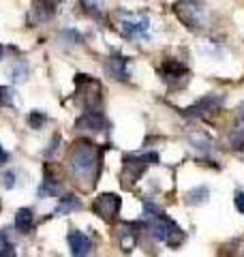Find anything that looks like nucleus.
<instances>
[{
    "instance_id": "nucleus-25",
    "label": "nucleus",
    "mask_w": 244,
    "mask_h": 257,
    "mask_svg": "<svg viewBox=\"0 0 244 257\" xmlns=\"http://www.w3.org/2000/svg\"><path fill=\"white\" fill-rule=\"evenodd\" d=\"M58 144H60V135H56V138L52 140V146H50V150H47V152H45V155H47V157H52V155H54V152H56V150H58Z\"/></svg>"
},
{
    "instance_id": "nucleus-10",
    "label": "nucleus",
    "mask_w": 244,
    "mask_h": 257,
    "mask_svg": "<svg viewBox=\"0 0 244 257\" xmlns=\"http://www.w3.org/2000/svg\"><path fill=\"white\" fill-rule=\"evenodd\" d=\"M105 73L116 82H129V58L120 54H113L111 58L105 62Z\"/></svg>"
},
{
    "instance_id": "nucleus-18",
    "label": "nucleus",
    "mask_w": 244,
    "mask_h": 257,
    "mask_svg": "<svg viewBox=\"0 0 244 257\" xmlns=\"http://www.w3.org/2000/svg\"><path fill=\"white\" fill-rule=\"evenodd\" d=\"M208 197H210V189L208 187H197L186 195V202L193 204V206H199V204H206Z\"/></svg>"
},
{
    "instance_id": "nucleus-19",
    "label": "nucleus",
    "mask_w": 244,
    "mask_h": 257,
    "mask_svg": "<svg viewBox=\"0 0 244 257\" xmlns=\"http://www.w3.org/2000/svg\"><path fill=\"white\" fill-rule=\"evenodd\" d=\"M9 255H15V244L9 238V234L5 229H0V257H9Z\"/></svg>"
},
{
    "instance_id": "nucleus-11",
    "label": "nucleus",
    "mask_w": 244,
    "mask_h": 257,
    "mask_svg": "<svg viewBox=\"0 0 244 257\" xmlns=\"http://www.w3.org/2000/svg\"><path fill=\"white\" fill-rule=\"evenodd\" d=\"M56 15V5L52 0H35L30 9V22L32 24H43L50 22Z\"/></svg>"
},
{
    "instance_id": "nucleus-7",
    "label": "nucleus",
    "mask_w": 244,
    "mask_h": 257,
    "mask_svg": "<svg viewBox=\"0 0 244 257\" xmlns=\"http://www.w3.org/2000/svg\"><path fill=\"white\" fill-rule=\"evenodd\" d=\"M161 77L169 88H182L189 84V71L176 60H165L161 67Z\"/></svg>"
},
{
    "instance_id": "nucleus-22",
    "label": "nucleus",
    "mask_w": 244,
    "mask_h": 257,
    "mask_svg": "<svg viewBox=\"0 0 244 257\" xmlns=\"http://www.w3.org/2000/svg\"><path fill=\"white\" fill-rule=\"evenodd\" d=\"M15 103V92L9 86H0V107H11Z\"/></svg>"
},
{
    "instance_id": "nucleus-20",
    "label": "nucleus",
    "mask_w": 244,
    "mask_h": 257,
    "mask_svg": "<svg viewBox=\"0 0 244 257\" xmlns=\"http://www.w3.org/2000/svg\"><path fill=\"white\" fill-rule=\"evenodd\" d=\"M28 73H30V67H28V62L20 60V62L15 64V67H13V71H11V75H13V82H15V84H22V82H26Z\"/></svg>"
},
{
    "instance_id": "nucleus-26",
    "label": "nucleus",
    "mask_w": 244,
    "mask_h": 257,
    "mask_svg": "<svg viewBox=\"0 0 244 257\" xmlns=\"http://www.w3.org/2000/svg\"><path fill=\"white\" fill-rule=\"evenodd\" d=\"M9 159H11V155L7 152L3 146H0V165H5V163H9Z\"/></svg>"
},
{
    "instance_id": "nucleus-23",
    "label": "nucleus",
    "mask_w": 244,
    "mask_h": 257,
    "mask_svg": "<svg viewBox=\"0 0 244 257\" xmlns=\"http://www.w3.org/2000/svg\"><path fill=\"white\" fill-rule=\"evenodd\" d=\"M15 176H18L15 172H5L3 174V187L5 189H13L15 187Z\"/></svg>"
},
{
    "instance_id": "nucleus-29",
    "label": "nucleus",
    "mask_w": 244,
    "mask_h": 257,
    "mask_svg": "<svg viewBox=\"0 0 244 257\" xmlns=\"http://www.w3.org/2000/svg\"><path fill=\"white\" fill-rule=\"evenodd\" d=\"M0 208H3V202H0Z\"/></svg>"
},
{
    "instance_id": "nucleus-2",
    "label": "nucleus",
    "mask_w": 244,
    "mask_h": 257,
    "mask_svg": "<svg viewBox=\"0 0 244 257\" xmlns=\"http://www.w3.org/2000/svg\"><path fill=\"white\" fill-rule=\"evenodd\" d=\"M174 11L178 15V20L189 30H206L210 24V11L203 3H197V0H182V3L174 5Z\"/></svg>"
},
{
    "instance_id": "nucleus-21",
    "label": "nucleus",
    "mask_w": 244,
    "mask_h": 257,
    "mask_svg": "<svg viewBox=\"0 0 244 257\" xmlns=\"http://www.w3.org/2000/svg\"><path fill=\"white\" fill-rule=\"evenodd\" d=\"M45 122H47L45 111L35 109V111H30V114H28V124H30V128H35V131H39V128L43 126Z\"/></svg>"
},
{
    "instance_id": "nucleus-24",
    "label": "nucleus",
    "mask_w": 244,
    "mask_h": 257,
    "mask_svg": "<svg viewBox=\"0 0 244 257\" xmlns=\"http://www.w3.org/2000/svg\"><path fill=\"white\" fill-rule=\"evenodd\" d=\"M233 204H235V208H238V212L244 214V193H242V191H238V193L233 195Z\"/></svg>"
},
{
    "instance_id": "nucleus-1",
    "label": "nucleus",
    "mask_w": 244,
    "mask_h": 257,
    "mask_svg": "<svg viewBox=\"0 0 244 257\" xmlns=\"http://www.w3.org/2000/svg\"><path fill=\"white\" fill-rule=\"evenodd\" d=\"M71 176L75 182H92L99 172V150L88 142H77L71 150Z\"/></svg>"
},
{
    "instance_id": "nucleus-4",
    "label": "nucleus",
    "mask_w": 244,
    "mask_h": 257,
    "mask_svg": "<svg viewBox=\"0 0 244 257\" xmlns=\"http://www.w3.org/2000/svg\"><path fill=\"white\" fill-rule=\"evenodd\" d=\"M77 101L86 111L99 109L101 105V84L92 79L90 75H77Z\"/></svg>"
},
{
    "instance_id": "nucleus-6",
    "label": "nucleus",
    "mask_w": 244,
    "mask_h": 257,
    "mask_svg": "<svg viewBox=\"0 0 244 257\" xmlns=\"http://www.w3.org/2000/svg\"><path fill=\"white\" fill-rule=\"evenodd\" d=\"M120 206H122L120 195H116V193H103V195H99L94 199L92 210H94V214H99L103 221L111 223L118 216Z\"/></svg>"
},
{
    "instance_id": "nucleus-27",
    "label": "nucleus",
    "mask_w": 244,
    "mask_h": 257,
    "mask_svg": "<svg viewBox=\"0 0 244 257\" xmlns=\"http://www.w3.org/2000/svg\"><path fill=\"white\" fill-rule=\"evenodd\" d=\"M240 124H242V128H244V105L240 107Z\"/></svg>"
},
{
    "instance_id": "nucleus-13",
    "label": "nucleus",
    "mask_w": 244,
    "mask_h": 257,
    "mask_svg": "<svg viewBox=\"0 0 244 257\" xmlns=\"http://www.w3.org/2000/svg\"><path fill=\"white\" fill-rule=\"evenodd\" d=\"M60 193H62L60 180L56 178L50 170H47L45 178H43V182H41V187H39V197L41 199H45V197H60Z\"/></svg>"
},
{
    "instance_id": "nucleus-9",
    "label": "nucleus",
    "mask_w": 244,
    "mask_h": 257,
    "mask_svg": "<svg viewBox=\"0 0 244 257\" xmlns=\"http://www.w3.org/2000/svg\"><path fill=\"white\" fill-rule=\"evenodd\" d=\"M77 128L84 133H103L107 128V120L101 114L99 109H90V111H84L79 118H77Z\"/></svg>"
},
{
    "instance_id": "nucleus-3",
    "label": "nucleus",
    "mask_w": 244,
    "mask_h": 257,
    "mask_svg": "<svg viewBox=\"0 0 244 257\" xmlns=\"http://www.w3.org/2000/svg\"><path fill=\"white\" fill-rule=\"evenodd\" d=\"M159 155L154 152H146V155H129L125 157V165H122V184L125 187H133L148 170L150 163H157Z\"/></svg>"
},
{
    "instance_id": "nucleus-5",
    "label": "nucleus",
    "mask_w": 244,
    "mask_h": 257,
    "mask_svg": "<svg viewBox=\"0 0 244 257\" xmlns=\"http://www.w3.org/2000/svg\"><path fill=\"white\" fill-rule=\"evenodd\" d=\"M118 28L127 39H144L150 32V18L144 13H120Z\"/></svg>"
},
{
    "instance_id": "nucleus-28",
    "label": "nucleus",
    "mask_w": 244,
    "mask_h": 257,
    "mask_svg": "<svg viewBox=\"0 0 244 257\" xmlns=\"http://www.w3.org/2000/svg\"><path fill=\"white\" fill-rule=\"evenodd\" d=\"M3 56H5V50H3V47H0V60H3Z\"/></svg>"
},
{
    "instance_id": "nucleus-15",
    "label": "nucleus",
    "mask_w": 244,
    "mask_h": 257,
    "mask_svg": "<svg viewBox=\"0 0 244 257\" xmlns=\"http://www.w3.org/2000/svg\"><path fill=\"white\" fill-rule=\"evenodd\" d=\"M81 210V199L77 195H62L60 197V202L58 206H56V210H54V216H67L71 212H77Z\"/></svg>"
},
{
    "instance_id": "nucleus-16",
    "label": "nucleus",
    "mask_w": 244,
    "mask_h": 257,
    "mask_svg": "<svg viewBox=\"0 0 244 257\" xmlns=\"http://www.w3.org/2000/svg\"><path fill=\"white\" fill-rule=\"evenodd\" d=\"M189 142H191V146L197 150L201 157H210V155H212V150H214L212 148V140H210L206 133H191Z\"/></svg>"
},
{
    "instance_id": "nucleus-12",
    "label": "nucleus",
    "mask_w": 244,
    "mask_h": 257,
    "mask_svg": "<svg viewBox=\"0 0 244 257\" xmlns=\"http://www.w3.org/2000/svg\"><path fill=\"white\" fill-rule=\"evenodd\" d=\"M69 246H71V253L73 255H90L92 253V240L88 238L84 231H79V229H75V231H71L69 234Z\"/></svg>"
},
{
    "instance_id": "nucleus-17",
    "label": "nucleus",
    "mask_w": 244,
    "mask_h": 257,
    "mask_svg": "<svg viewBox=\"0 0 244 257\" xmlns=\"http://www.w3.org/2000/svg\"><path fill=\"white\" fill-rule=\"evenodd\" d=\"M32 225H35V212L30 208H20L18 214H15V229L20 234H28L32 229Z\"/></svg>"
},
{
    "instance_id": "nucleus-14",
    "label": "nucleus",
    "mask_w": 244,
    "mask_h": 257,
    "mask_svg": "<svg viewBox=\"0 0 244 257\" xmlns=\"http://www.w3.org/2000/svg\"><path fill=\"white\" fill-rule=\"evenodd\" d=\"M118 238H120V246L125 251H131L137 242V225L135 223H122L118 227Z\"/></svg>"
},
{
    "instance_id": "nucleus-8",
    "label": "nucleus",
    "mask_w": 244,
    "mask_h": 257,
    "mask_svg": "<svg viewBox=\"0 0 244 257\" xmlns=\"http://www.w3.org/2000/svg\"><path fill=\"white\" fill-rule=\"evenodd\" d=\"M223 103H225L223 94H208V96H203V99H199L195 105L186 107L184 116H189V118H206L208 114H214V111L221 109Z\"/></svg>"
}]
</instances>
